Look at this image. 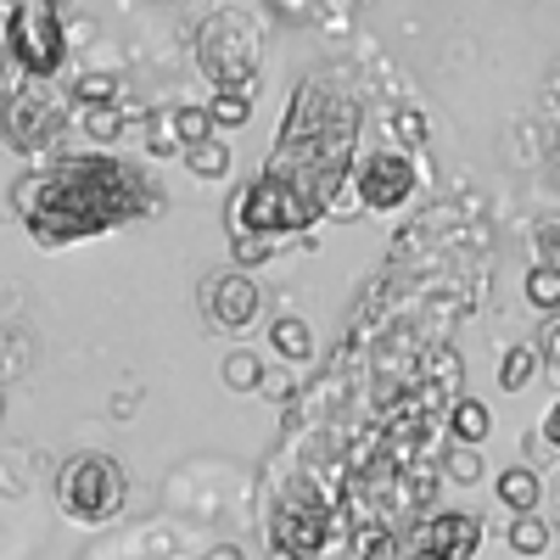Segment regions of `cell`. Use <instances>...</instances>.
Returning <instances> with one entry per match:
<instances>
[{
    "mask_svg": "<svg viewBox=\"0 0 560 560\" xmlns=\"http://www.w3.org/2000/svg\"><path fill=\"white\" fill-rule=\"evenodd\" d=\"M202 314L213 331H247V325L264 314V292L247 269H230V275H208L202 280Z\"/></svg>",
    "mask_w": 560,
    "mask_h": 560,
    "instance_id": "cell-8",
    "label": "cell"
},
{
    "mask_svg": "<svg viewBox=\"0 0 560 560\" xmlns=\"http://www.w3.org/2000/svg\"><path fill=\"white\" fill-rule=\"evenodd\" d=\"M448 432H454V443H465V448L488 443V432H493L488 404H482V398H459V404L448 409Z\"/></svg>",
    "mask_w": 560,
    "mask_h": 560,
    "instance_id": "cell-13",
    "label": "cell"
},
{
    "mask_svg": "<svg viewBox=\"0 0 560 560\" xmlns=\"http://www.w3.org/2000/svg\"><path fill=\"white\" fill-rule=\"evenodd\" d=\"M533 376H538V348L533 342H516L504 353V364H499V387L504 393H522V387H533Z\"/></svg>",
    "mask_w": 560,
    "mask_h": 560,
    "instance_id": "cell-15",
    "label": "cell"
},
{
    "mask_svg": "<svg viewBox=\"0 0 560 560\" xmlns=\"http://www.w3.org/2000/svg\"><path fill=\"white\" fill-rule=\"evenodd\" d=\"M197 68L213 90H253L258 79V34L236 12H213L197 28Z\"/></svg>",
    "mask_w": 560,
    "mask_h": 560,
    "instance_id": "cell-4",
    "label": "cell"
},
{
    "mask_svg": "<svg viewBox=\"0 0 560 560\" xmlns=\"http://www.w3.org/2000/svg\"><path fill=\"white\" fill-rule=\"evenodd\" d=\"M353 191H359V208L393 213L415 197V168H409L404 152H376V158L353 163Z\"/></svg>",
    "mask_w": 560,
    "mask_h": 560,
    "instance_id": "cell-9",
    "label": "cell"
},
{
    "mask_svg": "<svg viewBox=\"0 0 560 560\" xmlns=\"http://www.w3.org/2000/svg\"><path fill=\"white\" fill-rule=\"evenodd\" d=\"M510 549L527 555V560L549 549V522L538 516V510H533V516H516V522H510Z\"/></svg>",
    "mask_w": 560,
    "mask_h": 560,
    "instance_id": "cell-21",
    "label": "cell"
},
{
    "mask_svg": "<svg viewBox=\"0 0 560 560\" xmlns=\"http://www.w3.org/2000/svg\"><path fill=\"white\" fill-rule=\"evenodd\" d=\"M275 7H280V12H287V18H298V0H275Z\"/></svg>",
    "mask_w": 560,
    "mask_h": 560,
    "instance_id": "cell-30",
    "label": "cell"
},
{
    "mask_svg": "<svg viewBox=\"0 0 560 560\" xmlns=\"http://www.w3.org/2000/svg\"><path fill=\"white\" fill-rule=\"evenodd\" d=\"M325 527H331L325 504H319L314 493H292L287 504L275 510V522H269V549H275V560H319Z\"/></svg>",
    "mask_w": 560,
    "mask_h": 560,
    "instance_id": "cell-6",
    "label": "cell"
},
{
    "mask_svg": "<svg viewBox=\"0 0 560 560\" xmlns=\"http://www.w3.org/2000/svg\"><path fill=\"white\" fill-rule=\"evenodd\" d=\"M202 560H247V555H242V544H213Z\"/></svg>",
    "mask_w": 560,
    "mask_h": 560,
    "instance_id": "cell-29",
    "label": "cell"
},
{
    "mask_svg": "<svg viewBox=\"0 0 560 560\" xmlns=\"http://www.w3.org/2000/svg\"><path fill=\"white\" fill-rule=\"evenodd\" d=\"M269 342H275V353L287 359V364H308V359H314V331H308L298 314L269 319Z\"/></svg>",
    "mask_w": 560,
    "mask_h": 560,
    "instance_id": "cell-11",
    "label": "cell"
},
{
    "mask_svg": "<svg viewBox=\"0 0 560 560\" xmlns=\"http://www.w3.org/2000/svg\"><path fill=\"white\" fill-rule=\"evenodd\" d=\"M219 376H224L230 393H258V387H264V359H258V353H230Z\"/></svg>",
    "mask_w": 560,
    "mask_h": 560,
    "instance_id": "cell-18",
    "label": "cell"
},
{
    "mask_svg": "<svg viewBox=\"0 0 560 560\" xmlns=\"http://www.w3.org/2000/svg\"><path fill=\"white\" fill-rule=\"evenodd\" d=\"M544 499V482L533 465H510V471H499V504L510 510V516H533Z\"/></svg>",
    "mask_w": 560,
    "mask_h": 560,
    "instance_id": "cell-10",
    "label": "cell"
},
{
    "mask_svg": "<svg viewBox=\"0 0 560 560\" xmlns=\"http://www.w3.org/2000/svg\"><path fill=\"white\" fill-rule=\"evenodd\" d=\"M7 57L23 79L34 84H51V73L68 57V28L57 0H12V18H7Z\"/></svg>",
    "mask_w": 560,
    "mask_h": 560,
    "instance_id": "cell-3",
    "label": "cell"
},
{
    "mask_svg": "<svg viewBox=\"0 0 560 560\" xmlns=\"http://www.w3.org/2000/svg\"><path fill=\"white\" fill-rule=\"evenodd\" d=\"M73 113H79V129L96 140V147H113V140L129 129V118H140V107L129 113L124 102H113V107H73Z\"/></svg>",
    "mask_w": 560,
    "mask_h": 560,
    "instance_id": "cell-12",
    "label": "cell"
},
{
    "mask_svg": "<svg viewBox=\"0 0 560 560\" xmlns=\"http://www.w3.org/2000/svg\"><path fill=\"white\" fill-rule=\"evenodd\" d=\"M12 208L28 224V236L57 253L84 236H102L135 213H158L163 197L118 158H62L51 168H34L12 185Z\"/></svg>",
    "mask_w": 560,
    "mask_h": 560,
    "instance_id": "cell-1",
    "label": "cell"
},
{
    "mask_svg": "<svg viewBox=\"0 0 560 560\" xmlns=\"http://www.w3.org/2000/svg\"><path fill=\"white\" fill-rule=\"evenodd\" d=\"M0 129H7V140L18 152H45L57 147L62 135V102L51 96V84H23L7 96V107H0Z\"/></svg>",
    "mask_w": 560,
    "mask_h": 560,
    "instance_id": "cell-5",
    "label": "cell"
},
{
    "mask_svg": "<svg viewBox=\"0 0 560 560\" xmlns=\"http://www.w3.org/2000/svg\"><path fill=\"white\" fill-rule=\"evenodd\" d=\"M393 135L404 140L409 152H420V147H427V118H420V113H393Z\"/></svg>",
    "mask_w": 560,
    "mask_h": 560,
    "instance_id": "cell-26",
    "label": "cell"
},
{
    "mask_svg": "<svg viewBox=\"0 0 560 560\" xmlns=\"http://www.w3.org/2000/svg\"><path fill=\"white\" fill-rule=\"evenodd\" d=\"M448 477H454L459 488H471V482L482 477V459H477V448H465V443H459V448L448 454Z\"/></svg>",
    "mask_w": 560,
    "mask_h": 560,
    "instance_id": "cell-25",
    "label": "cell"
},
{
    "mask_svg": "<svg viewBox=\"0 0 560 560\" xmlns=\"http://www.w3.org/2000/svg\"><path fill=\"white\" fill-rule=\"evenodd\" d=\"M482 544V522L471 510H443V516H427L404 533L409 560H471Z\"/></svg>",
    "mask_w": 560,
    "mask_h": 560,
    "instance_id": "cell-7",
    "label": "cell"
},
{
    "mask_svg": "<svg viewBox=\"0 0 560 560\" xmlns=\"http://www.w3.org/2000/svg\"><path fill=\"white\" fill-rule=\"evenodd\" d=\"M0 415H7V398H0Z\"/></svg>",
    "mask_w": 560,
    "mask_h": 560,
    "instance_id": "cell-31",
    "label": "cell"
},
{
    "mask_svg": "<svg viewBox=\"0 0 560 560\" xmlns=\"http://www.w3.org/2000/svg\"><path fill=\"white\" fill-rule=\"evenodd\" d=\"M168 129H174V147H197V140L213 135V118H208V107H174Z\"/></svg>",
    "mask_w": 560,
    "mask_h": 560,
    "instance_id": "cell-20",
    "label": "cell"
},
{
    "mask_svg": "<svg viewBox=\"0 0 560 560\" xmlns=\"http://www.w3.org/2000/svg\"><path fill=\"white\" fill-rule=\"evenodd\" d=\"M269 253H275V236H253V230H242V236H230V258H236L242 269L269 264Z\"/></svg>",
    "mask_w": 560,
    "mask_h": 560,
    "instance_id": "cell-23",
    "label": "cell"
},
{
    "mask_svg": "<svg viewBox=\"0 0 560 560\" xmlns=\"http://www.w3.org/2000/svg\"><path fill=\"white\" fill-rule=\"evenodd\" d=\"M364 560H409V549H404V533L398 527H376L364 538V549H359Z\"/></svg>",
    "mask_w": 560,
    "mask_h": 560,
    "instance_id": "cell-24",
    "label": "cell"
},
{
    "mask_svg": "<svg viewBox=\"0 0 560 560\" xmlns=\"http://www.w3.org/2000/svg\"><path fill=\"white\" fill-rule=\"evenodd\" d=\"M208 118L213 129H242L253 118V102H247V90H213V102H208Z\"/></svg>",
    "mask_w": 560,
    "mask_h": 560,
    "instance_id": "cell-17",
    "label": "cell"
},
{
    "mask_svg": "<svg viewBox=\"0 0 560 560\" xmlns=\"http://www.w3.org/2000/svg\"><path fill=\"white\" fill-rule=\"evenodd\" d=\"M527 303L544 314H560V264H533L527 269Z\"/></svg>",
    "mask_w": 560,
    "mask_h": 560,
    "instance_id": "cell-16",
    "label": "cell"
},
{
    "mask_svg": "<svg viewBox=\"0 0 560 560\" xmlns=\"http://www.w3.org/2000/svg\"><path fill=\"white\" fill-rule=\"evenodd\" d=\"M459 376H465V364H459L454 348H432L427 353V382L432 387H459Z\"/></svg>",
    "mask_w": 560,
    "mask_h": 560,
    "instance_id": "cell-22",
    "label": "cell"
},
{
    "mask_svg": "<svg viewBox=\"0 0 560 560\" xmlns=\"http://www.w3.org/2000/svg\"><path fill=\"white\" fill-rule=\"evenodd\" d=\"M118 102V73H79L73 79V107H113Z\"/></svg>",
    "mask_w": 560,
    "mask_h": 560,
    "instance_id": "cell-19",
    "label": "cell"
},
{
    "mask_svg": "<svg viewBox=\"0 0 560 560\" xmlns=\"http://www.w3.org/2000/svg\"><path fill=\"white\" fill-rule=\"evenodd\" d=\"M230 163H236V158H230V147H224L219 135L197 140V147H185V168H191L197 179H224V174H230Z\"/></svg>",
    "mask_w": 560,
    "mask_h": 560,
    "instance_id": "cell-14",
    "label": "cell"
},
{
    "mask_svg": "<svg viewBox=\"0 0 560 560\" xmlns=\"http://www.w3.org/2000/svg\"><path fill=\"white\" fill-rule=\"evenodd\" d=\"M533 348H538V359H544V364H555V370H560V314H549V325L538 331V342H533Z\"/></svg>",
    "mask_w": 560,
    "mask_h": 560,
    "instance_id": "cell-27",
    "label": "cell"
},
{
    "mask_svg": "<svg viewBox=\"0 0 560 560\" xmlns=\"http://www.w3.org/2000/svg\"><path fill=\"white\" fill-rule=\"evenodd\" d=\"M538 438H544L549 448H560V398L549 404V415H544V427H538Z\"/></svg>",
    "mask_w": 560,
    "mask_h": 560,
    "instance_id": "cell-28",
    "label": "cell"
},
{
    "mask_svg": "<svg viewBox=\"0 0 560 560\" xmlns=\"http://www.w3.org/2000/svg\"><path fill=\"white\" fill-rule=\"evenodd\" d=\"M124 499H129V477L124 465L102 448H79L73 459H62L57 471V510L73 527H107L124 516Z\"/></svg>",
    "mask_w": 560,
    "mask_h": 560,
    "instance_id": "cell-2",
    "label": "cell"
}]
</instances>
